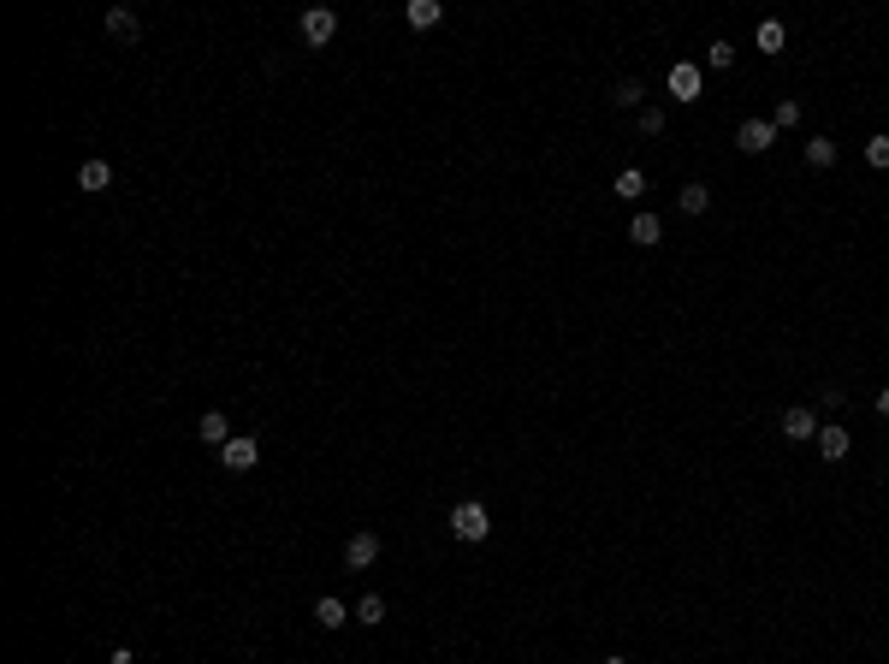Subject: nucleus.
I'll return each mask as SVG.
<instances>
[{
	"mask_svg": "<svg viewBox=\"0 0 889 664\" xmlns=\"http://www.w3.org/2000/svg\"><path fill=\"white\" fill-rule=\"evenodd\" d=\"M451 534H457V540H486V534H493V516H486V505H475V498H468V505H457V510H451Z\"/></svg>",
	"mask_w": 889,
	"mask_h": 664,
	"instance_id": "1",
	"label": "nucleus"
},
{
	"mask_svg": "<svg viewBox=\"0 0 889 664\" xmlns=\"http://www.w3.org/2000/svg\"><path fill=\"white\" fill-rule=\"evenodd\" d=\"M220 463H226V468H231V475H249V468H255V463H261V445H255V439H249V433H231V439H226V445H220Z\"/></svg>",
	"mask_w": 889,
	"mask_h": 664,
	"instance_id": "2",
	"label": "nucleus"
},
{
	"mask_svg": "<svg viewBox=\"0 0 889 664\" xmlns=\"http://www.w3.org/2000/svg\"><path fill=\"white\" fill-rule=\"evenodd\" d=\"M332 36H339V13H332V6H309V13H303V42L326 48Z\"/></svg>",
	"mask_w": 889,
	"mask_h": 664,
	"instance_id": "3",
	"label": "nucleus"
},
{
	"mask_svg": "<svg viewBox=\"0 0 889 664\" xmlns=\"http://www.w3.org/2000/svg\"><path fill=\"white\" fill-rule=\"evenodd\" d=\"M664 84H670V96H676V101H700V96H706V84H700V66H694V59H676Z\"/></svg>",
	"mask_w": 889,
	"mask_h": 664,
	"instance_id": "4",
	"label": "nucleus"
},
{
	"mask_svg": "<svg viewBox=\"0 0 889 664\" xmlns=\"http://www.w3.org/2000/svg\"><path fill=\"white\" fill-rule=\"evenodd\" d=\"M819 410H806V404H794L789 415H783V439H794V445H801V439H819Z\"/></svg>",
	"mask_w": 889,
	"mask_h": 664,
	"instance_id": "5",
	"label": "nucleus"
},
{
	"mask_svg": "<svg viewBox=\"0 0 889 664\" xmlns=\"http://www.w3.org/2000/svg\"><path fill=\"white\" fill-rule=\"evenodd\" d=\"M380 558V534H350L344 540V569H367Z\"/></svg>",
	"mask_w": 889,
	"mask_h": 664,
	"instance_id": "6",
	"label": "nucleus"
},
{
	"mask_svg": "<svg viewBox=\"0 0 889 664\" xmlns=\"http://www.w3.org/2000/svg\"><path fill=\"white\" fill-rule=\"evenodd\" d=\"M848 451H854V439H848V427H842V422L819 427V457H824V463H842Z\"/></svg>",
	"mask_w": 889,
	"mask_h": 664,
	"instance_id": "7",
	"label": "nucleus"
},
{
	"mask_svg": "<svg viewBox=\"0 0 889 664\" xmlns=\"http://www.w3.org/2000/svg\"><path fill=\"white\" fill-rule=\"evenodd\" d=\"M771 142H776V125H771V119H741V149H748V155H765Z\"/></svg>",
	"mask_w": 889,
	"mask_h": 664,
	"instance_id": "8",
	"label": "nucleus"
},
{
	"mask_svg": "<svg viewBox=\"0 0 889 664\" xmlns=\"http://www.w3.org/2000/svg\"><path fill=\"white\" fill-rule=\"evenodd\" d=\"M439 18H445L439 0H410V6H404V24H410V30H433Z\"/></svg>",
	"mask_w": 889,
	"mask_h": 664,
	"instance_id": "9",
	"label": "nucleus"
},
{
	"mask_svg": "<svg viewBox=\"0 0 889 664\" xmlns=\"http://www.w3.org/2000/svg\"><path fill=\"white\" fill-rule=\"evenodd\" d=\"M107 184H113V167H107V160H84V167H77V190H107Z\"/></svg>",
	"mask_w": 889,
	"mask_h": 664,
	"instance_id": "10",
	"label": "nucleus"
},
{
	"mask_svg": "<svg viewBox=\"0 0 889 664\" xmlns=\"http://www.w3.org/2000/svg\"><path fill=\"white\" fill-rule=\"evenodd\" d=\"M107 36H119V42H137V36H142L137 13H125V6H113V13H107Z\"/></svg>",
	"mask_w": 889,
	"mask_h": 664,
	"instance_id": "11",
	"label": "nucleus"
},
{
	"mask_svg": "<svg viewBox=\"0 0 889 664\" xmlns=\"http://www.w3.org/2000/svg\"><path fill=\"white\" fill-rule=\"evenodd\" d=\"M617 196L622 202H640V196H647V172H640V167H622L617 172Z\"/></svg>",
	"mask_w": 889,
	"mask_h": 664,
	"instance_id": "12",
	"label": "nucleus"
},
{
	"mask_svg": "<svg viewBox=\"0 0 889 664\" xmlns=\"http://www.w3.org/2000/svg\"><path fill=\"white\" fill-rule=\"evenodd\" d=\"M196 433L208 439L213 451H220V445H226V439H231V427H226V415H220V410H208V415H202V422H196Z\"/></svg>",
	"mask_w": 889,
	"mask_h": 664,
	"instance_id": "13",
	"label": "nucleus"
},
{
	"mask_svg": "<svg viewBox=\"0 0 889 664\" xmlns=\"http://www.w3.org/2000/svg\"><path fill=\"white\" fill-rule=\"evenodd\" d=\"M350 617H356V611H344V599H332V594L314 605V623H321V629H339V623H350Z\"/></svg>",
	"mask_w": 889,
	"mask_h": 664,
	"instance_id": "14",
	"label": "nucleus"
},
{
	"mask_svg": "<svg viewBox=\"0 0 889 664\" xmlns=\"http://www.w3.org/2000/svg\"><path fill=\"white\" fill-rule=\"evenodd\" d=\"M629 238L640 243V250H652V243L664 238V226H658V214H635V226H629Z\"/></svg>",
	"mask_w": 889,
	"mask_h": 664,
	"instance_id": "15",
	"label": "nucleus"
},
{
	"mask_svg": "<svg viewBox=\"0 0 889 664\" xmlns=\"http://www.w3.org/2000/svg\"><path fill=\"white\" fill-rule=\"evenodd\" d=\"M771 125H776V131H794V125H801V101L783 96V101L771 107Z\"/></svg>",
	"mask_w": 889,
	"mask_h": 664,
	"instance_id": "16",
	"label": "nucleus"
},
{
	"mask_svg": "<svg viewBox=\"0 0 889 664\" xmlns=\"http://www.w3.org/2000/svg\"><path fill=\"white\" fill-rule=\"evenodd\" d=\"M682 214H706L712 208V190H706V184H682Z\"/></svg>",
	"mask_w": 889,
	"mask_h": 664,
	"instance_id": "17",
	"label": "nucleus"
},
{
	"mask_svg": "<svg viewBox=\"0 0 889 664\" xmlns=\"http://www.w3.org/2000/svg\"><path fill=\"white\" fill-rule=\"evenodd\" d=\"M356 623H367V629H374V623H386V599H380V594H362V599H356Z\"/></svg>",
	"mask_w": 889,
	"mask_h": 664,
	"instance_id": "18",
	"label": "nucleus"
},
{
	"mask_svg": "<svg viewBox=\"0 0 889 664\" xmlns=\"http://www.w3.org/2000/svg\"><path fill=\"white\" fill-rule=\"evenodd\" d=\"M783 42H789V36H783V24H776V18H765V24H759V54H783Z\"/></svg>",
	"mask_w": 889,
	"mask_h": 664,
	"instance_id": "19",
	"label": "nucleus"
},
{
	"mask_svg": "<svg viewBox=\"0 0 889 664\" xmlns=\"http://www.w3.org/2000/svg\"><path fill=\"white\" fill-rule=\"evenodd\" d=\"M806 160H812V167H836V142L830 137H812V142H806Z\"/></svg>",
	"mask_w": 889,
	"mask_h": 664,
	"instance_id": "20",
	"label": "nucleus"
},
{
	"mask_svg": "<svg viewBox=\"0 0 889 664\" xmlns=\"http://www.w3.org/2000/svg\"><path fill=\"white\" fill-rule=\"evenodd\" d=\"M640 137H664V125H670V119H664V107H640Z\"/></svg>",
	"mask_w": 889,
	"mask_h": 664,
	"instance_id": "21",
	"label": "nucleus"
},
{
	"mask_svg": "<svg viewBox=\"0 0 889 664\" xmlns=\"http://www.w3.org/2000/svg\"><path fill=\"white\" fill-rule=\"evenodd\" d=\"M706 66H712V71H730V66H735V42H712V48H706Z\"/></svg>",
	"mask_w": 889,
	"mask_h": 664,
	"instance_id": "22",
	"label": "nucleus"
},
{
	"mask_svg": "<svg viewBox=\"0 0 889 664\" xmlns=\"http://www.w3.org/2000/svg\"><path fill=\"white\" fill-rule=\"evenodd\" d=\"M866 167H877V172L889 167V137H884V131H877V137L866 142Z\"/></svg>",
	"mask_w": 889,
	"mask_h": 664,
	"instance_id": "23",
	"label": "nucleus"
},
{
	"mask_svg": "<svg viewBox=\"0 0 889 664\" xmlns=\"http://www.w3.org/2000/svg\"><path fill=\"white\" fill-rule=\"evenodd\" d=\"M640 96H647V89H640L635 77H622V84H617V96H611V101H617V107H640Z\"/></svg>",
	"mask_w": 889,
	"mask_h": 664,
	"instance_id": "24",
	"label": "nucleus"
},
{
	"mask_svg": "<svg viewBox=\"0 0 889 664\" xmlns=\"http://www.w3.org/2000/svg\"><path fill=\"white\" fill-rule=\"evenodd\" d=\"M877 410H884V415H889V386H884V392H877Z\"/></svg>",
	"mask_w": 889,
	"mask_h": 664,
	"instance_id": "25",
	"label": "nucleus"
},
{
	"mask_svg": "<svg viewBox=\"0 0 889 664\" xmlns=\"http://www.w3.org/2000/svg\"><path fill=\"white\" fill-rule=\"evenodd\" d=\"M107 664H131V652H125V647H119V652H113V659H107Z\"/></svg>",
	"mask_w": 889,
	"mask_h": 664,
	"instance_id": "26",
	"label": "nucleus"
},
{
	"mask_svg": "<svg viewBox=\"0 0 889 664\" xmlns=\"http://www.w3.org/2000/svg\"><path fill=\"white\" fill-rule=\"evenodd\" d=\"M605 664H622V659H605Z\"/></svg>",
	"mask_w": 889,
	"mask_h": 664,
	"instance_id": "27",
	"label": "nucleus"
}]
</instances>
